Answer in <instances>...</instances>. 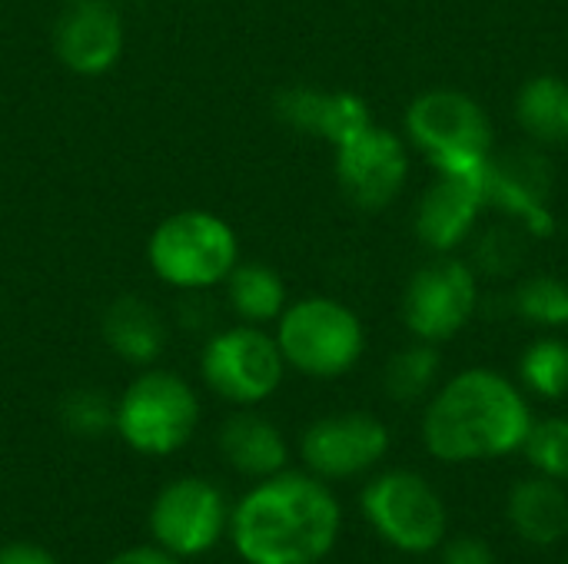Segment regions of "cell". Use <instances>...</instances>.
<instances>
[{"instance_id": "cell-1", "label": "cell", "mask_w": 568, "mask_h": 564, "mask_svg": "<svg viewBox=\"0 0 568 564\" xmlns=\"http://www.w3.org/2000/svg\"><path fill=\"white\" fill-rule=\"evenodd\" d=\"M343 532V509L329 485L310 472L253 482L230 509V542L243 564H320Z\"/></svg>"}, {"instance_id": "cell-2", "label": "cell", "mask_w": 568, "mask_h": 564, "mask_svg": "<svg viewBox=\"0 0 568 564\" xmlns=\"http://www.w3.org/2000/svg\"><path fill=\"white\" fill-rule=\"evenodd\" d=\"M532 425L526 392L496 369H466L443 382L423 412L426 452L439 462H489L523 449Z\"/></svg>"}, {"instance_id": "cell-3", "label": "cell", "mask_w": 568, "mask_h": 564, "mask_svg": "<svg viewBox=\"0 0 568 564\" xmlns=\"http://www.w3.org/2000/svg\"><path fill=\"white\" fill-rule=\"evenodd\" d=\"M240 233L213 209H176L146 236L150 273L176 293H210L240 263Z\"/></svg>"}, {"instance_id": "cell-4", "label": "cell", "mask_w": 568, "mask_h": 564, "mask_svg": "<svg viewBox=\"0 0 568 564\" xmlns=\"http://www.w3.org/2000/svg\"><path fill=\"white\" fill-rule=\"evenodd\" d=\"M403 136L436 173L483 176L496 153L493 120L483 103L449 86L426 90L406 106Z\"/></svg>"}, {"instance_id": "cell-5", "label": "cell", "mask_w": 568, "mask_h": 564, "mask_svg": "<svg viewBox=\"0 0 568 564\" xmlns=\"http://www.w3.org/2000/svg\"><path fill=\"white\" fill-rule=\"evenodd\" d=\"M200 396L173 369H140L113 402V432L146 459H170L190 445L200 425Z\"/></svg>"}, {"instance_id": "cell-6", "label": "cell", "mask_w": 568, "mask_h": 564, "mask_svg": "<svg viewBox=\"0 0 568 564\" xmlns=\"http://www.w3.org/2000/svg\"><path fill=\"white\" fill-rule=\"evenodd\" d=\"M276 346L286 369L306 379H339L366 352V326L346 302L333 296L290 299L276 319Z\"/></svg>"}, {"instance_id": "cell-7", "label": "cell", "mask_w": 568, "mask_h": 564, "mask_svg": "<svg viewBox=\"0 0 568 564\" xmlns=\"http://www.w3.org/2000/svg\"><path fill=\"white\" fill-rule=\"evenodd\" d=\"M203 386L233 409H256L286 379V359L266 326L233 322L213 329L200 349Z\"/></svg>"}, {"instance_id": "cell-8", "label": "cell", "mask_w": 568, "mask_h": 564, "mask_svg": "<svg viewBox=\"0 0 568 564\" xmlns=\"http://www.w3.org/2000/svg\"><path fill=\"white\" fill-rule=\"evenodd\" d=\"M369 529L406 555H426L446 539V502L416 472L393 469L366 482L359 495Z\"/></svg>"}, {"instance_id": "cell-9", "label": "cell", "mask_w": 568, "mask_h": 564, "mask_svg": "<svg viewBox=\"0 0 568 564\" xmlns=\"http://www.w3.org/2000/svg\"><path fill=\"white\" fill-rule=\"evenodd\" d=\"M230 502L220 485L200 475H183L166 482L146 515L153 545L180 562L203 558L220 545L230 529Z\"/></svg>"}, {"instance_id": "cell-10", "label": "cell", "mask_w": 568, "mask_h": 564, "mask_svg": "<svg viewBox=\"0 0 568 564\" xmlns=\"http://www.w3.org/2000/svg\"><path fill=\"white\" fill-rule=\"evenodd\" d=\"M479 276L456 253L436 256L413 273L403 293V322L419 342L456 339L479 312Z\"/></svg>"}, {"instance_id": "cell-11", "label": "cell", "mask_w": 568, "mask_h": 564, "mask_svg": "<svg viewBox=\"0 0 568 564\" xmlns=\"http://www.w3.org/2000/svg\"><path fill=\"white\" fill-rule=\"evenodd\" d=\"M333 173L343 196L366 213L399 199L409 180V143L403 133L369 123L346 143L333 146Z\"/></svg>"}, {"instance_id": "cell-12", "label": "cell", "mask_w": 568, "mask_h": 564, "mask_svg": "<svg viewBox=\"0 0 568 564\" xmlns=\"http://www.w3.org/2000/svg\"><path fill=\"white\" fill-rule=\"evenodd\" d=\"M389 452V429L373 412H333L300 435V459L323 482H346L373 472Z\"/></svg>"}, {"instance_id": "cell-13", "label": "cell", "mask_w": 568, "mask_h": 564, "mask_svg": "<svg viewBox=\"0 0 568 564\" xmlns=\"http://www.w3.org/2000/svg\"><path fill=\"white\" fill-rule=\"evenodd\" d=\"M549 189H552V170L546 153L532 146H513L503 153H493L486 166V209H496L519 223L529 236H552L556 216L549 209Z\"/></svg>"}, {"instance_id": "cell-14", "label": "cell", "mask_w": 568, "mask_h": 564, "mask_svg": "<svg viewBox=\"0 0 568 564\" xmlns=\"http://www.w3.org/2000/svg\"><path fill=\"white\" fill-rule=\"evenodd\" d=\"M50 43L73 76H103L126 50V20L113 0H67L53 17Z\"/></svg>"}, {"instance_id": "cell-15", "label": "cell", "mask_w": 568, "mask_h": 564, "mask_svg": "<svg viewBox=\"0 0 568 564\" xmlns=\"http://www.w3.org/2000/svg\"><path fill=\"white\" fill-rule=\"evenodd\" d=\"M483 183H486V173L483 176L436 173V180L423 189L416 203L413 229L429 253L449 256L466 239H473L476 223L486 209Z\"/></svg>"}, {"instance_id": "cell-16", "label": "cell", "mask_w": 568, "mask_h": 564, "mask_svg": "<svg viewBox=\"0 0 568 564\" xmlns=\"http://www.w3.org/2000/svg\"><path fill=\"white\" fill-rule=\"evenodd\" d=\"M273 116L303 136H316L329 146L346 143L373 120L369 103L353 90H320V86H283L273 96Z\"/></svg>"}, {"instance_id": "cell-17", "label": "cell", "mask_w": 568, "mask_h": 564, "mask_svg": "<svg viewBox=\"0 0 568 564\" xmlns=\"http://www.w3.org/2000/svg\"><path fill=\"white\" fill-rule=\"evenodd\" d=\"M216 449L236 475L253 482L290 469V442L283 429L256 409H236L226 416L216 432Z\"/></svg>"}, {"instance_id": "cell-18", "label": "cell", "mask_w": 568, "mask_h": 564, "mask_svg": "<svg viewBox=\"0 0 568 564\" xmlns=\"http://www.w3.org/2000/svg\"><path fill=\"white\" fill-rule=\"evenodd\" d=\"M100 336L120 362L150 369L163 356L170 329H166L163 312L150 299L136 293H123L106 302L100 316Z\"/></svg>"}, {"instance_id": "cell-19", "label": "cell", "mask_w": 568, "mask_h": 564, "mask_svg": "<svg viewBox=\"0 0 568 564\" xmlns=\"http://www.w3.org/2000/svg\"><path fill=\"white\" fill-rule=\"evenodd\" d=\"M509 529L532 548H552L568 539V495L562 482L532 475L513 485L506 499Z\"/></svg>"}, {"instance_id": "cell-20", "label": "cell", "mask_w": 568, "mask_h": 564, "mask_svg": "<svg viewBox=\"0 0 568 564\" xmlns=\"http://www.w3.org/2000/svg\"><path fill=\"white\" fill-rule=\"evenodd\" d=\"M223 302L236 322L276 326V319L290 306V289H286V279L270 263L240 259L233 273L223 279Z\"/></svg>"}, {"instance_id": "cell-21", "label": "cell", "mask_w": 568, "mask_h": 564, "mask_svg": "<svg viewBox=\"0 0 568 564\" xmlns=\"http://www.w3.org/2000/svg\"><path fill=\"white\" fill-rule=\"evenodd\" d=\"M516 123L536 146L568 143V80L559 73H536L516 93Z\"/></svg>"}, {"instance_id": "cell-22", "label": "cell", "mask_w": 568, "mask_h": 564, "mask_svg": "<svg viewBox=\"0 0 568 564\" xmlns=\"http://www.w3.org/2000/svg\"><path fill=\"white\" fill-rule=\"evenodd\" d=\"M443 372V356L436 342H409L399 352H393V359L383 369V389L393 402H419L426 396H433L436 382Z\"/></svg>"}, {"instance_id": "cell-23", "label": "cell", "mask_w": 568, "mask_h": 564, "mask_svg": "<svg viewBox=\"0 0 568 564\" xmlns=\"http://www.w3.org/2000/svg\"><path fill=\"white\" fill-rule=\"evenodd\" d=\"M519 382L526 392L559 402L568 396V342L559 336H542L519 356Z\"/></svg>"}, {"instance_id": "cell-24", "label": "cell", "mask_w": 568, "mask_h": 564, "mask_svg": "<svg viewBox=\"0 0 568 564\" xmlns=\"http://www.w3.org/2000/svg\"><path fill=\"white\" fill-rule=\"evenodd\" d=\"M509 312L539 326L566 329L568 326V283L559 276H526L509 296Z\"/></svg>"}, {"instance_id": "cell-25", "label": "cell", "mask_w": 568, "mask_h": 564, "mask_svg": "<svg viewBox=\"0 0 568 564\" xmlns=\"http://www.w3.org/2000/svg\"><path fill=\"white\" fill-rule=\"evenodd\" d=\"M113 402L106 392L93 389V386H80V389H70L63 399H60V425L73 435V439H103L106 432H113Z\"/></svg>"}, {"instance_id": "cell-26", "label": "cell", "mask_w": 568, "mask_h": 564, "mask_svg": "<svg viewBox=\"0 0 568 564\" xmlns=\"http://www.w3.org/2000/svg\"><path fill=\"white\" fill-rule=\"evenodd\" d=\"M523 452L536 475L568 482V419L566 416H549L542 422L532 419L529 435L523 442Z\"/></svg>"}, {"instance_id": "cell-27", "label": "cell", "mask_w": 568, "mask_h": 564, "mask_svg": "<svg viewBox=\"0 0 568 564\" xmlns=\"http://www.w3.org/2000/svg\"><path fill=\"white\" fill-rule=\"evenodd\" d=\"M523 256H526V246H523L519 229H513V226H493V229H486L476 239V249H473V263L469 266L476 269V276H496L499 279V276L516 273L519 263H523Z\"/></svg>"}, {"instance_id": "cell-28", "label": "cell", "mask_w": 568, "mask_h": 564, "mask_svg": "<svg viewBox=\"0 0 568 564\" xmlns=\"http://www.w3.org/2000/svg\"><path fill=\"white\" fill-rule=\"evenodd\" d=\"M443 564H496V555H493L489 542H483L476 535H463L443 548Z\"/></svg>"}, {"instance_id": "cell-29", "label": "cell", "mask_w": 568, "mask_h": 564, "mask_svg": "<svg viewBox=\"0 0 568 564\" xmlns=\"http://www.w3.org/2000/svg\"><path fill=\"white\" fill-rule=\"evenodd\" d=\"M0 564H60L37 542H7L0 545Z\"/></svg>"}, {"instance_id": "cell-30", "label": "cell", "mask_w": 568, "mask_h": 564, "mask_svg": "<svg viewBox=\"0 0 568 564\" xmlns=\"http://www.w3.org/2000/svg\"><path fill=\"white\" fill-rule=\"evenodd\" d=\"M106 564H183L180 558H173L170 552H163L160 545H136L126 548L120 555H113Z\"/></svg>"}]
</instances>
